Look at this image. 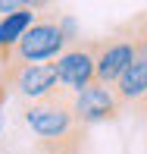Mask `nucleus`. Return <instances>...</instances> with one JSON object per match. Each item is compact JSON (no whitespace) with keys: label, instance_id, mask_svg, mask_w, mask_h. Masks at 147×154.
<instances>
[{"label":"nucleus","instance_id":"nucleus-1","mask_svg":"<svg viewBox=\"0 0 147 154\" xmlns=\"http://www.w3.org/2000/svg\"><path fill=\"white\" fill-rule=\"evenodd\" d=\"M75 41V25L72 19H60V16H47V19H34L28 29L22 32V38L13 44L10 63L28 66V63H44V60H57L63 51Z\"/></svg>","mask_w":147,"mask_h":154},{"label":"nucleus","instance_id":"nucleus-2","mask_svg":"<svg viewBox=\"0 0 147 154\" xmlns=\"http://www.w3.org/2000/svg\"><path fill=\"white\" fill-rule=\"evenodd\" d=\"M25 123L31 126V132L38 135V142H47V138H60L69 135L75 126H81L75 120V107H72V94L66 88H50L44 97L31 101L25 107Z\"/></svg>","mask_w":147,"mask_h":154},{"label":"nucleus","instance_id":"nucleus-3","mask_svg":"<svg viewBox=\"0 0 147 154\" xmlns=\"http://www.w3.org/2000/svg\"><path fill=\"white\" fill-rule=\"evenodd\" d=\"M131 60H135V38L128 25H122L110 38H94V82L113 88V82L128 69Z\"/></svg>","mask_w":147,"mask_h":154},{"label":"nucleus","instance_id":"nucleus-4","mask_svg":"<svg viewBox=\"0 0 147 154\" xmlns=\"http://www.w3.org/2000/svg\"><path fill=\"white\" fill-rule=\"evenodd\" d=\"M53 72H57V85L66 88L69 94H78L85 85H91L94 82V41L75 38L57 57Z\"/></svg>","mask_w":147,"mask_h":154},{"label":"nucleus","instance_id":"nucleus-5","mask_svg":"<svg viewBox=\"0 0 147 154\" xmlns=\"http://www.w3.org/2000/svg\"><path fill=\"white\" fill-rule=\"evenodd\" d=\"M72 107H75V120L81 126L110 123V120H119V116H122V107H119L113 88L100 85V82H91L78 94H72Z\"/></svg>","mask_w":147,"mask_h":154},{"label":"nucleus","instance_id":"nucleus-6","mask_svg":"<svg viewBox=\"0 0 147 154\" xmlns=\"http://www.w3.org/2000/svg\"><path fill=\"white\" fill-rule=\"evenodd\" d=\"M0 85L16 88L19 94L38 101L50 88H57V72H53V63H28V66L10 63V66H3V82Z\"/></svg>","mask_w":147,"mask_h":154},{"label":"nucleus","instance_id":"nucleus-7","mask_svg":"<svg viewBox=\"0 0 147 154\" xmlns=\"http://www.w3.org/2000/svg\"><path fill=\"white\" fill-rule=\"evenodd\" d=\"M113 94H116V101H119L122 110L135 107L147 94V57H135L128 63V69L113 82Z\"/></svg>","mask_w":147,"mask_h":154},{"label":"nucleus","instance_id":"nucleus-8","mask_svg":"<svg viewBox=\"0 0 147 154\" xmlns=\"http://www.w3.org/2000/svg\"><path fill=\"white\" fill-rule=\"evenodd\" d=\"M31 22H34L31 6H19L16 13H10V16H6L3 22H0V63H6V60H10L13 44H16V41L22 38V32L28 29Z\"/></svg>","mask_w":147,"mask_h":154},{"label":"nucleus","instance_id":"nucleus-9","mask_svg":"<svg viewBox=\"0 0 147 154\" xmlns=\"http://www.w3.org/2000/svg\"><path fill=\"white\" fill-rule=\"evenodd\" d=\"M85 145H88V126H75L69 135L34 142V154H85Z\"/></svg>","mask_w":147,"mask_h":154}]
</instances>
